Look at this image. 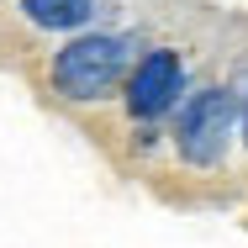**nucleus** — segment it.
I'll return each instance as SVG.
<instances>
[{"label":"nucleus","instance_id":"1","mask_svg":"<svg viewBox=\"0 0 248 248\" xmlns=\"http://www.w3.org/2000/svg\"><path fill=\"white\" fill-rule=\"evenodd\" d=\"M122 63H127V48L116 37H79L58 53L53 63V79L58 90L74 100H100L116 79H122Z\"/></svg>","mask_w":248,"mask_h":248},{"label":"nucleus","instance_id":"2","mask_svg":"<svg viewBox=\"0 0 248 248\" xmlns=\"http://www.w3.org/2000/svg\"><path fill=\"white\" fill-rule=\"evenodd\" d=\"M232 138V95L227 90H201L180 116V153L190 164H217Z\"/></svg>","mask_w":248,"mask_h":248},{"label":"nucleus","instance_id":"3","mask_svg":"<svg viewBox=\"0 0 248 248\" xmlns=\"http://www.w3.org/2000/svg\"><path fill=\"white\" fill-rule=\"evenodd\" d=\"M174 95H180V58L169 48H158L138 63V74L127 85V106H132V116H158Z\"/></svg>","mask_w":248,"mask_h":248},{"label":"nucleus","instance_id":"4","mask_svg":"<svg viewBox=\"0 0 248 248\" xmlns=\"http://www.w3.org/2000/svg\"><path fill=\"white\" fill-rule=\"evenodd\" d=\"M27 21L32 27H48V32H63V27H79L90 16V0H21Z\"/></svg>","mask_w":248,"mask_h":248},{"label":"nucleus","instance_id":"5","mask_svg":"<svg viewBox=\"0 0 248 248\" xmlns=\"http://www.w3.org/2000/svg\"><path fill=\"white\" fill-rule=\"evenodd\" d=\"M243 138H248V106H243Z\"/></svg>","mask_w":248,"mask_h":248}]
</instances>
